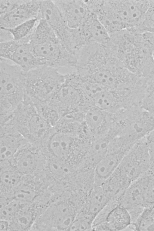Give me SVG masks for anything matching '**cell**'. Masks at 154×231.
I'll return each instance as SVG.
<instances>
[{
  "label": "cell",
  "instance_id": "484cf974",
  "mask_svg": "<svg viewBox=\"0 0 154 231\" xmlns=\"http://www.w3.org/2000/svg\"><path fill=\"white\" fill-rule=\"evenodd\" d=\"M1 183L3 187L8 189L19 184L23 175L11 166L1 168Z\"/></svg>",
  "mask_w": 154,
  "mask_h": 231
},
{
  "label": "cell",
  "instance_id": "4dcf8cb0",
  "mask_svg": "<svg viewBox=\"0 0 154 231\" xmlns=\"http://www.w3.org/2000/svg\"><path fill=\"white\" fill-rule=\"evenodd\" d=\"M1 206V219L8 220L14 217L20 208L19 201L15 199Z\"/></svg>",
  "mask_w": 154,
  "mask_h": 231
},
{
  "label": "cell",
  "instance_id": "d6986e66",
  "mask_svg": "<svg viewBox=\"0 0 154 231\" xmlns=\"http://www.w3.org/2000/svg\"><path fill=\"white\" fill-rule=\"evenodd\" d=\"M110 201L101 186H94L84 207L78 213L83 214L94 221Z\"/></svg>",
  "mask_w": 154,
  "mask_h": 231
},
{
  "label": "cell",
  "instance_id": "f1b7e54d",
  "mask_svg": "<svg viewBox=\"0 0 154 231\" xmlns=\"http://www.w3.org/2000/svg\"><path fill=\"white\" fill-rule=\"evenodd\" d=\"M93 222L92 220L85 215L82 214L78 213L68 230H93Z\"/></svg>",
  "mask_w": 154,
  "mask_h": 231
},
{
  "label": "cell",
  "instance_id": "9c48e42d",
  "mask_svg": "<svg viewBox=\"0 0 154 231\" xmlns=\"http://www.w3.org/2000/svg\"><path fill=\"white\" fill-rule=\"evenodd\" d=\"M79 210V205L71 195H63L61 199L48 209L52 228L68 230L75 220Z\"/></svg>",
  "mask_w": 154,
  "mask_h": 231
},
{
  "label": "cell",
  "instance_id": "ffe728a7",
  "mask_svg": "<svg viewBox=\"0 0 154 231\" xmlns=\"http://www.w3.org/2000/svg\"><path fill=\"white\" fill-rule=\"evenodd\" d=\"M84 121L91 131L100 132L113 124L114 113L93 106L85 112Z\"/></svg>",
  "mask_w": 154,
  "mask_h": 231
},
{
  "label": "cell",
  "instance_id": "7c38bea8",
  "mask_svg": "<svg viewBox=\"0 0 154 231\" xmlns=\"http://www.w3.org/2000/svg\"><path fill=\"white\" fill-rule=\"evenodd\" d=\"M41 1L24 0L9 13L0 16V28L11 29L32 19L39 20Z\"/></svg>",
  "mask_w": 154,
  "mask_h": 231
},
{
  "label": "cell",
  "instance_id": "cb8c5ba5",
  "mask_svg": "<svg viewBox=\"0 0 154 231\" xmlns=\"http://www.w3.org/2000/svg\"><path fill=\"white\" fill-rule=\"evenodd\" d=\"M134 229L138 231H154V205L146 207L134 222Z\"/></svg>",
  "mask_w": 154,
  "mask_h": 231
},
{
  "label": "cell",
  "instance_id": "2e32d148",
  "mask_svg": "<svg viewBox=\"0 0 154 231\" xmlns=\"http://www.w3.org/2000/svg\"><path fill=\"white\" fill-rule=\"evenodd\" d=\"M128 151L119 149L108 152L95 166L94 171L95 186H101L116 170Z\"/></svg>",
  "mask_w": 154,
  "mask_h": 231
},
{
  "label": "cell",
  "instance_id": "8fae6325",
  "mask_svg": "<svg viewBox=\"0 0 154 231\" xmlns=\"http://www.w3.org/2000/svg\"><path fill=\"white\" fill-rule=\"evenodd\" d=\"M68 26L72 29L81 26L92 13L85 1L54 0Z\"/></svg>",
  "mask_w": 154,
  "mask_h": 231
},
{
  "label": "cell",
  "instance_id": "4fadbf2b",
  "mask_svg": "<svg viewBox=\"0 0 154 231\" xmlns=\"http://www.w3.org/2000/svg\"><path fill=\"white\" fill-rule=\"evenodd\" d=\"M145 178L143 175L132 182L118 201V205L128 210L131 216H138L145 207L143 191Z\"/></svg>",
  "mask_w": 154,
  "mask_h": 231
},
{
  "label": "cell",
  "instance_id": "8992f818",
  "mask_svg": "<svg viewBox=\"0 0 154 231\" xmlns=\"http://www.w3.org/2000/svg\"><path fill=\"white\" fill-rule=\"evenodd\" d=\"M150 167L149 146L146 137L133 145L116 170L132 183L143 175Z\"/></svg>",
  "mask_w": 154,
  "mask_h": 231
},
{
  "label": "cell",
  "instance_id": "f35d334b",
  "mask_svg": "<svg viewBox=\"0 0 154 231\" xmlns=\"http://www.w3.org/2000/svg\"><path fill=\"white\" fill-rule=\"evenodd\" d=\"M152 57L153 59L154 60V51H153V52L152 53Z\"/></svg>",
  "mask_w": 154,
  "mask_h": 231
},
{
  "label": "cell",
  "instance_id": "83f0119b",
  "mask_svg": "<svg viewBox=\"0 0 154 231\" xmlns=\"http://www.w3.org/2000/svg\"><path fill=\"white\" fill-rule=\"evenodd\" d=\"M144 175L143 195L146 207L154 205V173L149 169Z\"/></svg>",
  "mask_w": 154,
  "mask_h": 231
},
{
  "label": "cell",
  "instance_id": "7a4b0ae2",
  "mask_svg": "<svg viewBox=\"0 0 154 231\" xmlns=\"http://www.w3.org/2000/svg\"><path fill=\"white\" fill-rule=\"evenodd\" d=\"M23 71L17 65L0 58V118L10 116L24 100Z\"/></svg>",
  "mask_w": 154,
  "mask_h": 231
},
{
  "label": "cell",
  "instance_id": "8d00e7d4",
  "mask_svg": "<svg viewBox=\"0 0 154 231\" xmlns=\"http://www.w3.org/2000/svg\"><path fill=\"white\" fill-rule=\"evenodd\" d=\"M13 40L12 36L10 32L5 29L0 28V43Z\"/></svg>",
  "mask_w": 154,
  "mask_h": 231
},
{
  "label": "cell",
  "instance_id": "5b68a950",
  "mask_svg": "<svg viewBox=\"0 0 154 231\" xmlns=\"http://www.w3.org/2000/svg\"><path fill=\"white\" fill-rule=\"evenodd\" d=\"M144 97L141 89H103L92 98L94 106L112 113L140 104Z\"/></svg>",
  "mask_w": 154,
  "mask_h": 231
},
{
  "label": "cell",
  "instance_id": "7402d4cb",
  "mask_svg": "<svg viewBox=\"0 0 154 231\" xmlns=\"http://www.w3.org/2000/svg\"><path fill=\"white\" fill-rule=\"evenodd\" d=\"M104 221L109 231H120L131 225V219L128 210L117 204L108 212Z\"/></svg>",
  "mask_w": 154,
  "mask_h": 231
},
{
  "label": "cell",
  "instance_id": "44dd1931",
  "mask_svg": "<svg viewBox=\"0 0 154 231\" xmlns=\"http://www.w3.org/2000/svg\"><path fill=\"white\" fill-rule=\"evenodd\" d=\"M131 183L116 170L101 186L110 201L118 202Z\"/></svg>",
  "mask_w": 154,
  "mask_h": 231
},
{
  "label": "cell",
  "instance_id": "603a6c76",
  "mask_svg": "<svg viewBox=\"0 0 154 231\" xmlns=\"http://www.w3.org/2000/svg\"><path fill=\"white\" fill-rule=\"evenodd\" d=\"M110 140L108 137H102L93 143L85 161V164L86 166L94 169L97 163L108 152Z\"/></svg>",
  "mask_w": 154,
  "mask_h": 231
},
{
  "label": "cell",
  "instance_id": "9a60e30c",
  "mask_svg": "<svg viewBox=\"0 0 154 231\" xmlns=\"http://www.w3.org/2000/svg\"><path fill=\"white\" fill-rule=\"evenodd\" d=\"M0 160L2 166L10 164L14 156L26 142L24 137L13 127H1Z\"/></svg>",
  "mask_w": 154,
  "mask_h": 231
},
{
  "label": "cell",
  "instance_id": "e0dca14e",
  "mask_svg": "<svg viewBox=\"0 0 154 231\" xmlns=\"http://www.w3.org/2000/svg\"><path fill=\"white\" fill-rule=\"evenodd\" d=\"M40 19L46 22L59 39L64 35L69 27L54 0H41L39 16Z\"/></svg>",
  "mask_w": 154,
  "mask_h": 231
},
{
  "label": "cell",
  "instance_id": "ac0fdd59",
  "mask_svg": "<svg viewBox=\"0 0 154 231\" xmlns=\"http://www.w3.org/2000/svg\"><path fill=\"white\" fill-rule=\"evenodd\" d=\"M78 28L88 44L94 43L103 45L110 39L107 30L96 15L93 13Z\"/></svg>",
  "mask_w": 154,
  "mask_h": 231
},
{
  "label": "cell",
  "instance_id": "3957f363",
  "mask_svg": "<svg viewBox=\"0 0 154 231\" xmlns=\"http://www.w3.org/2000/svg\"><path fill=\"white\" fill-rule=\"evenodd\" d=\"M58 69L42 66L23 71L22 81L25 95L32 102L48 100L64 80L65 75L60 73Z\"/></svg>",
  "mask_w": 154,
  "mask_h": 231
},
{
  "label": "cell",
  "instance_id": "6da1fadb",
  "mask_svg": "<svg viewBox=\"0 0 154 231\" xmlns=\"http://www.w3.org/2000/svg\"><path fill=\"white\" fill-rule=\"evenodd\" d=\"M29 42L34 55L42 66L58 69L76 67L78 57L63 45L44 20H39Z\"/></svg>",
  "mask_w": 154,
  "mask_h": 231
},
{
  "label": "cell",
  "instance_id": "74e56055",
  "mask_svg": "<svg viewBox=\"0 0 154 231\" xmlns=\"http://www.w3.org/2000/svg\"><path fill=\"white\" fill-rule=\"evenodd\" d=\"M10 222L8 220L1 219L0 223V231H4L8 230L10 227Z\"/></svg>",
  "mask_w": 154,
  "mask_h": 231
},
{
  "label": "cell",
  "instance_id": "836d02e7",
  "mask_svg": "<svg viewBox=\"0 0 154 231\" xmlns=\"http://www.w3.org/2000/svg\"><path fill=\"white\" fill-rule=\"evenodd\" d=\"M16 217L15 221V224H17L19 227L22 229H26L29 227L31 223L32 217L31 215L29 213H26L18 215Z\"/></svg>",
  "mask_w": 154,
  "mask_h": 231
},
{
  "label": "cell",
  "instance_id": "30bf717a",
  "mask_svg": "<svg viewBox=\"0 0 154 231\" xmlns=\"http://www.w3.org/2000/svg\"><path fill=\"white\" fill-rule=\"evenodd\" d=\"M31 143L25 142L11 162V166L22 174L29 175L37 170L45 155Z\"/></svg>",
  "mask_w": 154,
  "mask_h": 231
},
{
  "label": "cell",
  "instance_id": "d4e9b609",
  "mask_svg": "<svg viewBox=\"0 0 154 231\" xmlns=\"http://www.w3.org/2000/svg\"><path fill=\"white\" fill-rule=\"evenodd\" d=\"M39 20L32 19L9 29H5L11 34L13 40L20 41L30 35L34 30Z\"/></svg>",
  "mask_w": 154,
  "mask_h": 231
},
{
  "label": "cell",
  "instance_id": "f546056e",
  "mask_svg": "<svg viewBox=\"0 0 154 231\" xmlns=\"http://www.w3.org/2000/svg\"><path fill=\"white\" fill-rule=\"evenodd\" d=\"M35 195L34 188L26 184L19 186L14 193L15 199L21 202H29L33 199Z\"/></svg>",
  "mask_w": 154,
  "mask_h": 231
},
{
  "label": "cell",
  "instance_id": "5bb4252c",
  "mask_svg": "<svg viewBox=\"0 0 154 231\" xmlns=\"http://www.w3.org/2000/svg\"><path fill=\"white\" fill-rule=\"evenodd\" d=\"M46 140L45 152L49 158L71 160L74 139L60 131L52 133Z\"/></svg>",
  "mask_w": 154,
  "mask_h": 231
},
{
  "label": "cell",
  "instance_id": "4316f807",
  "mask_svg": "<svg viewBox=\"0 0 154 231\" xmlns=\"http://www.w3.org/2000/svg\"><path fill=\"white\" fill-rule=\"evenodd\" d=\"M135 31L140 33H154V0H149V6Z\"/></svg>",
  "mask_w": 154,
  "mask_h": 231
},
{
  "label": "cell",
  "instance_id": "e575fe53",
  "mask_svg": "<svg viewBox=\"0 0 154 231\" xmlns=\"http://www.w3.org/2000/svg\"><path fill=\"white\" fill-rule=\"evenodd\" d=\"M150 159L149 170L154 173V131L146 137Z\"/></svg>",
  "mask_w": 154,
  "mask_h": 231
},
{
  "label": "cell",
  "instance_id": "52a82bcc",
  "mask_svg": "<svg viewBox=\"0 0 154 231\" xmlns=\"http://www.w3.org/2000/svg\"><path fill=\"white\" fill-rule=\"evenodd\" d=\"M18 131L24 137L31 141H42L50 134L51 126L37 111L33 104H25L17 118Z\"/></svg>",
  "mask_w": 154,
  "mask_h": 231
},
{
  "label": "cell",
  "instance_id": "277c9868",
  "mask_svg": "<svg viewBox=\"0 0 154 231\" xmlns=\"http://www.w3.org/2000/svg\"><path fill=\"white\" fill-rule=\"evenodd\" d=\"M149 0H104V6L121 30L135 29L141 22Z\"/></svg>",
  "mask_w": 154,
  "mask_h": 231
},
{
  "label": "cell",
  "instance_id": "d590c367",
  "mask_svg": "<svg viewBox=\"0 0 154 231\" xmlns=\"http://www.w3.org/2000/svg\"><path fill=\"white\" fill-rule=\"evenodd\" d=\"M141 106L154 115V94L145 97L142 102Z\"/></svg>",
  "mask_w": 154,
  "mask_h": 231
},
{
  "label": "cell",
  "instance_id": "1f68e13d",
  "mask_svg": "<svg viewBox=\"0 0 154 231\" xmlns=\"http://www.w3.org/2000/svg\"><path fill=\"white\" fill-rule=\"evenodd\" d=\"M24 0H0V15H5L18 7Z\"/></svg>",
  "mask_w": 154,
  "mask_h": 231
},
{
  "label": "cell",
  "instance_id": "d6a6232c",
  "mask_svg": "<svg viewBox=\"0 0 154 231\" xmlns=\"http://www.w3.org/2000/svg\"><path fill=\"white\" fill-rule=\"evenodd\" d=\"M144 78L146 91L145 97L154 94V63L148 74Z\"/></svg>",
  "mask_w": 154,
  "mask_h": 231
},
{
  "label": "cell",
  "instance_id": "ba28073f",
  "mask_svg": "<svg viewBox=\"0 0 154 231\" xmlns=\"http://www.w3.org/2000/svg\"><path fill=\"white\" fill-rule=\"evenodd\" d=\"M1 58L10 61L28 71L42 66L34 55L29 42L11 40L1 42Z\"/></svg>",
  "mask_w": 154,
  "mask_h": 231
}]
</instances>
